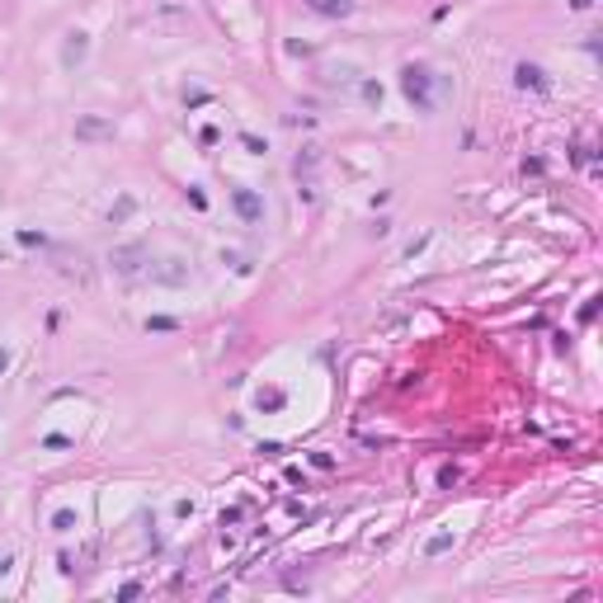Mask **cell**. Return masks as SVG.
Here are the masks:
<instances>
[{
    "label": "cell",
    "mask_w": 603,
    "mask_h": 603,
    "mask_svg": "<svg viewBox=\"0 0 603 603\" xmlns=\"http://www.w3.org/2000/svg\"><path fill=\"white\" fill-rule=\"evenodd\" d=\"M401 90H406V99H410L420 113L434 109V95H429V71H424V66H406V71H401Z\"/></svg>",
    "instance_id": "cell-1"
},
{
    "label": "cell",
    "mask_w": 603,
    "mask_h": 603,
    "mask_svg": "<svg viewBox=\"0 0 603 603\" xmlns=\"http://www.w3.org/2000/svg\"><path fill=\"white\" fill-rule=\"evenodd\" d=\"M146 245H118V250L109 254V264H113V273H123V278H137V273L146 269Z\"/></svg>",
    "instance_id": "cell-2"
},
{
    "label": "cell",
    "mask_w": 603,
    "mask_h": 603,
    "mask_svg": "<svg viewBox=\"0 0 603 603\" xmlns=\"http://www.w3.org/2000/svg\"><path fill=\"white\" fill-rule=\"evenodd\" d=\"M146 278H156V283H170V287H179V283H189V264L184 259H146Z\"/></svg>",
    "instance_id": "cell-3"
},
{
    "label": "cell",
    "mask_w": 603,
    "mask_h": 603,
    "mask_svg": "<svg viewBox=\"0 0 603 603\" xmlns=\"http://www.w3.org/2000/svg\"><path fill=\"white\" fill-rule=\"evenodd\" d=\"M231 207L240 212V222H245V226L264 222V198H259L254 189H231Z\"/></svg>",
    "instance_id": "cell-4"
},
{
    "label": "cell",
    "mask_w": 603,
    "mask_h": 603,
    "mask_svg": "<svg viewBox=\"0 0 603 603\" xmlns=\"http://www.w3.org/2000/svg\"><path fill=\"white\" fill-rule=\"evenodd\" d=\"M76 137L80 142H113V118L85 113V118H76Z\"/></svg>",
    "instance_id": "cell-5"
},
{
    "label": "cell",
    "mask_w": 603,
    "mask_h": 603,
    "mask_svg": "<svg viewBox=\"0 0 603 603\" xmlns=\"http://www.w3.org/2000/svg\"><path fill=\"white\" fill-rule=\"evenodd\" d=\"M85 52H90V33H66V43H62V66L66 71H76L80 62H85Z\"/></svg>",
    "instance_id": "cell-6"
},
{
    "label": "cell",
    "mask_w": 603,
    "mask_h": 603,
    "mask_svg": "<svg viewBox=\"0 0 603 603\" xmlns=\"http://www.w3.org/2000/svg\"><path fill=\"white\" fill-rule=\"evenodd\" d=\"M52 259H57V269L66 273V278H80V283H85V278H90V264H85V254L80 250H52Z\"/></svg>",
    "instance_id": "cell-7"
},
{
    "label": "cell",
    "mask_w": 603,
    "mask_h": 603,
    "mask_svg": "<svg viewBox=\"0 0 603 603\" xmlns=\"http://www.w3.org/2000/svg\"><path fill=\"white\" fill-rule=\"evenodd\" d=\"M514 85H519V90H547V71H542V66H533V62H519L514 66Z\"/></svg>",
    "instance_id": "cell-8"
},
{
    "label": "cell",
    "mask_w": 603,
    "mask_h": 603,
    "mask_svg": "<svg viewBox=\"0 0 603 603\" xmlns=\"http://www.w3.org/2000/svg\"><path fill=\"white\" fill-rule=\"evenodd\" d=\"M306 10H316V15H325V19H349L354 0H306Z\"/></svg>",
    "instance_id": "cell-9"
},
{
    "label": "cell",
    "mask_w": 603,
    "mask_h": 603,
    "mask_svg": "<svg viewBox=\"0 0 603 603\" xmlns=\"http://www.w3.org/2000/svg\"><path fill=\"white\" fill-rule=\"evenodd\" d=\"M443 552H453V533H434L424 542V556H443Z\"/></svg>",
    "instance_id": "cell-10"
},
{
    "label": "cell",
    "mask_w": 603,
    "mask_h": 603,
    "mask_svg": "<svg viewBox=\"0 0 603 603\" xmlns=\"http://www.w3.org/2000/svg\"><path fill=\"white\" fill-rule=\"evenodd\" d=\"M52 528H57V533H71V528H76V514H71V509H57V514H52Z\"/></svg>",
    "instance_id": "cell-11"
},
{
    "label": "cell",
    "mask_w": 603,
    "mask_h": 603,
    "mask_svg": "<svg viewBox=\"0 0 603 603\" xmlns=\"http://www.w3.org/2000/svg\"><path fill=\"white\" fill-rule=\"evenodd\" d=\"M132 207H137L132 198H118V207L109 212V222H123V217H132Z\"/></svg>",
    "instance_id": "cell-12"
},
{
    "label": "cell",
    "mask_w": 603,
    "mask_h": 603,
    "mask_svg": "<svg viewBox=\"0 0 603 603\" xmlns=\"http://www.w3.org/2000/svg\"><path fill=\"white\" fill-rule=\"evenodd\" d=\"M458 481H462V472H458V467H443V472H439V486H443V491H453Z\"/></svg>",
    "instance_id": "cell-13"
},
{
    "label": "cell",
    "mask_w": 603,
    "mask_h": 603,
    "mask_svg": "<svg viewBox=\"0 0 603 603\" xmlns=\"http://www.w3.org/2000/svg\"><path fill=\"white\" fill-rule=\"evenodd\" d=\"M240 142H245V151H250V156H264V142H259V137H254V132H245V137H240Z\"/></svg>",
    "instance_id": "cell-14"
},
{
    "label": "cell",
    "mask_w": 603,
    "mask_h": 603,
    "mask_svg": "<svg viewBox=\"0 0 603 603\" xmlns=\"http://www.w3.org/2000/svg\"><path fill=\"white\" fill-rule=\"evenodd\" d=\"M283 406V391H269V396H259V410H278Z\"/></svg>",
    "instance_id": "cell-15"
},
{
    "label": "cell",
    "mask_w": 603,
    "mask_h": 603,
    "mask_svg": "<svg viewBox=\"0 0 603 603\" xmlns=\"http://www.w3.org/2000/svg\"><path fill=\"white\" fill-rule=\"evenodd\" d=\"M311 467H316V472H330L335 458H330V453H311Z\"/></svg>",
    "instance_id": "cell-16"
},
{
    "label": "cell",
    "mask_w": 603,
    "mask_h": 603,
    "mask_svg": "<svg viewBox=\"0 0 603 603\" xmlns=\"http://www.w3.org/2000/svg\"><path fill=\"white\" fill-rule=\"evenodd\" d=\"M146 330H175V320H170V316H151V320H146Z\"/></svg>",
    "instance_id": "cell-17"
},
{
    "label": "cell",
    "mask_w": 603,
    "mask_h": 603,
    "mask_svg": "<svg viewBox=\"0 0 603 603\" xmlns=\"http://www.w3.org/2000/svg\"><path fill=\"white\" fill-rule=\"evenodd\" d=\"M19 245H48V236H38V231H19Z\"/></svg>",
    "instance_id": "cell-18"
},
{
    "label": "cell",
    "mask_w": 603,
    "mask_h": 603,
    "mask_svg": "<svg viewBox=\"0 0 603 603\" xmlns=\"http://www.w3.org/2000/svg\"><path fill=\"white\" fill-rule=\"evenodd\" d=\"M43 448H71V439H66V434H48V439H43Z\"/></svg>",
    "instance_id": "cell-19"
},
{
    "label": "cell",
    "mask_w": 603,
    "mask_h": 603,
    "mask_svg": "<svg viewBox=\"0 0 603 603\" xmlns=\"http://www.w3.org/2000/svg\"><path fill=\"white\" fill-rule=\"evenodd\" d=\"M571 5H575V10H589V5H594V0H571Z\"/></svg>",
    "instance_id": "cell-20"
},
{
    "label": "cell",
    "mask_w": 603,
    "mask_h": 603,
    "mask_svg": "<svg viewBox=\"0 0 603 603\" xmlns=\"http://www.w3.org/2000/svg\"><path fill=\"white\" fill-rule=\"evenodd\" d=\"M5 368H10V354H5V349H0V372H5Z\"/></svg>",
    "instance_id": "cell-21"
}]
</instances>
